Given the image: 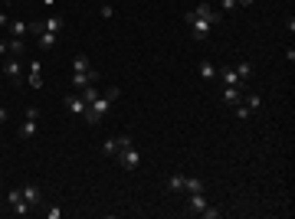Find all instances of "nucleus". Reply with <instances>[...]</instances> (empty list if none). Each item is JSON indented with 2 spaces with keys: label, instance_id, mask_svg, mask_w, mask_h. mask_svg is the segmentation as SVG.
<instances>
[{
  "label": "nucleus",
  "instance_id": "a878e982",
  "mask_svg": "<svg viewBox=\"0 0 295 219\" xmlns=\"http://www.w3.org/2000/svg\"><path fill=\"white\" fill-rule=\"evenodd\" d=\"M102 151H105V157H115V154L121 151V147H118V138H115V141H105V144H102Z\"/></svg>",
  "mask_w": 295,
  "mask_h": 219
},
{
  "label": "nucleus",
  "instance_id": "ddd939ff",
  "mask_svg": "<svg viewBox=\"0 0 295 219\" xmlns=\"http://www.w3.org/2000/svg\"><path fill=\"white\" fill-rule=\"evenodd\" d=\"M26 82H30V88H43V69H40L36 59L30 62V76H26Z\"/></svg>",
  "mask_w": 295,
  "mask_h": 219
},
{
  "label": "nucleus",
  "instance_id": "20e7f679",
  "mask_svg": "<svg viewBox=\"0 0 295 219\" xmlns=\"http://www.w3.org/2000/svg\"><path fill=\"white\" fill-rule=\"evenodd\" d=\"M115 160H118L125 170H138V167H141V154L135 151V144H131V147H125V151L115 154Z\"/></svg>",
  "mask_w": 295,
  "mask_h": 219
},
{
  "label": "nucleus",
  "instance_id": "6e6552de",
  "mask_svg": "<svg viewBox=\"0 0 295 219\" xmlns=\"http://www.w3.org/2000/svg\"><path fill=\"white\" fill-rule=\"evenodd\" d=\"M194 13H197V17H204L210 26H220V23H223V13H220L217 7H210V3H197Z\"/></svg>",
  "mask_w": 295,
  "mask_h": 219
},
{
  "label": "nucleus",
  "instance_id": "1a4fd4ad",
  "mask_svg": "<svg viewBox=\"0 0 295 219\" xmlns=\"http://www.w3.org/2000/svg\"><path fill=\"white\" fill-rule=\"evenodd\" d=\"M207 203H210V199H207V190H204V193H187V213H190V216H200Z\"/></svg>",
  "mask_w": 295,
  "mask_h": 219
},
{
  "label": "nucleus",
  "instance_id": "c85d7f7f",
  "mask_svg": "<svg viewBox=\"0 0 295 219\" xmlns=\"http://www.w3.org/2000/svg\"><path fill=\"white\" fill-rule=\"evenodd\" d=\"M236 10V0H220V13H229Z\"/></svg>",
  "mask_w": 295,
  "mask_h": 219
},
{
  "label": "nucleus",
  "instance_id": "4468645a",
  "mask_svg": "<svg viewBox=\"0 0 295 219\" xmlns=\"http://www.w3.org/2000/svg\"><path fill=\"white\" fill-rule=\"evenodd\" d=\"M217 79L223 82V85H243L240 76H236V69H217Z\"/></svg>",
  "mask_w": 295,
  "mask_h": 219
},
{
  "label": "nucleus",
  "instance_id": "7ed1b4c3",
  "mask_svg": "<svg viewBox=\"0 0 295 219\" xmlns=\"http://www.w3.org/2000/svg\"><path fill=\"white\" fill-rule=\"evenodd\" d=\"M23 72H26V69H23L20 56H7V59H3V79H10L13 85L23 82Z\"/></svg>",
  "mask_w": 295,
  "mask_h": 219
},
{
  "label": "nucleus",
  "instance_id": "412c9836",
  "mask_svg": "<svg viewBox=\"0 0 295 219\" xmlns=\"http://www.w3.org/2000/svg\"><path fill=\"white\" fill-rule=\"evenodd\" d=\"M236 76H240V82H243V85H246V82H250V79H252V62H246V59H243L240 66H236Z\"/></svg>",
  "mask_w": 295,
  "mask_h": 219
},
{
  "label": "nucleus",
  "instance_id": "473e14b6",
  "mask_svg": "<svg viewBox=\"0 0 295 219\" xmlns=\"http://www.w3.org/2000/svg\"><path fill=\"white\" fill-rule=\"evenodd\" d=\"M7 23H10V17H7V13H0V26H7Z\"/></svg>",
  "mask_w": 295,
  "mask_h": 219
},
{
  "label": "nucleus",
  "instance_id": "f257e3e1",
  "mask_svg": "<svg viewBox=\"0 0 295 219\" xmlns=\"http://www.w3.org/2000/svg\"><path fill=\"white\" fill-rule=\"evenodd\" d=\"M115 99H118V85H112L105 95H98V99L86 108V115H82V118H86L89 124H98V121L109 115V108H112V101H115Z\"/></svg>",
  "mask_w": 295,
  "mask_h": 219
},
{
  "label": "nucleus",
  "instance_id": "5701e85b",
  "mask_svg": "<svg viewBox=\"0 0 295 219\" xmlns=\"http://www.w3.org/2000/svg\"><path fill=\"white\" fill-rule=\"evenodd\" d=\"M56 40H59L56 33H40V36H36V43H40V49H53V46H56Z\"/></svg>",
  "mask_w": 295,
  "mask_h": 219
},
{
  "label": "nucleus",
  "instance_id": "dca6fc26",
  "mask_svg": "<svg viewBox=\"0 0 295 219\" xmlns=\"http://www.w3.org/2000/svg\"><path fill=\"white\" fill-rule=\"evenodd\" d=\"M207 183L200 180V177H184V193H204Z\"/></svg>",
  "mask_w": 295,
  "mask_h": 219
},
{
  "label": "nucleus",
  "instance_id": "bb28decb",
  "mask_svg": "<svg viewBox=\"0 0 295 219\" xmlns=\"http://www.w3.org/2000/svg\"><path fill=\"white\" fill-rule=\"evenodd\" d=\"M233 111H236V118H240V121H246V118H252V111H250V108H246V105H243V101H240V105H233Z\"/></svg>",
  "mask_w": 295,
  "mask_h": 219
},
{
  "label": "nucleus",
  "instance_id": "72a5a7b5",
  "mask_svg": "<svg viewBox=\"0 0 295 219\" xmlns=\"http://www.w3.org/2000/svg\"><path fill=\"white\" fill-rule=\"evenodd\" d=\"M0 53H3V56H7V43H3V40H0Z\"/></svg>",
  "mask_w": 295,
  "mask_h": 219
},
{
  "label": "nucleus",
  "instance_id": "f03ea898",
  "mask_svg": "<svg viewBox=\"0 0 295 219\" xmlns=\"http://www.w3.org/2000/svg\"><path fill=\"white\" fill-rule=\"evenodd\" d=\"M184 23L190 26V36H194L197 43H204V40L210 36V30H213V26H210V23L204 20V17H197L194 10H190V13H184Z\"/></svg>",
  "mask_w": 295,
  "mask_h": 219
},
{
  "label": "nucleus",
  "instance_id": "39448f33",
  "mask_svg": "<svg viewBox=\"0 0 295 219\" xmlns=\"http://www.w3.org/2000/svg\"><path fill=\"white\" fill-rule=\"evenodd\" d=\"M98 79H102V72H98V69H89V72H72V88H76V92H82L86 85H98Z\"/></svg>",
  "mask_w": 295,
  "mask_h": 219
},
{
  "label": "nucleus",
  "instance_id": "b1692460",
  "mask_svg": "<svg viewBox=\"0 0 295 219\" xmlns=\"http://www.w3.org/2000/svg\"><path fill=\"white\" fill-rule=\"evenodd\" d=\"M243 105H246L252 115H256V111H262V99H259V95H243Z\"/></svg>",
  "mask_w": 295,
  "mask_h": 219
},
{
  "label": "nucleus",
  "instance_id": "6ab92c4d",
  "mask_svg": "<svg viewBox=\"0 0 295 219\" xmlns=\"http://www.w3.org/2000/svg\"><path fill=\"white\" fill-rule=\"evenodd\" d=\"M92 69V62H89V56L86 53H79L76 59H72V72H89Z\"/></svg>",
  "mask_w": 295,
  "mask_h": 219
},
{
  "label": "nucleus",
  "instance_id": "9b49d317",
  "mask_svg": "<svg viewBox=\"0 0 295 219\" xmlns=\"http://www.w3.org/2000/svg\"><path fill=\"white\" fill-rule=\"evenodd\" d=\"M243 95H246L243 85H223V101H227V105H240Z\"/></svg>",
  "mask_w": 295,
  "mask_h": 219
},
{
  "label": "nucleus",
  "instance_id": "9d476101",
  "mask_svg": "<svg viewBox=\"0 0 295 219\" xmlns=\"http://www.w3.org/2000/svg\"><path fill=\"white\" fill-rule=\"evenodd\" d=\"M7 203H10V209H13V213H17V216H26V213H30V206L23 203V193H20V186L7 193Z\"/></svg>",
  "mask_w": 295,
  "mask_h": 219
},
{
  "label": "nucleus",
  "instance_id": "393cba45",
  "mask_svg": "<svg viewBox=\"0 0 295 219\" xmlns=\"http://www.w3.org/2000/svg\"><path fill=\"white\" fill-rule=\"evenodd\" d=\"M79 95H82V99H86L89 105H92V101H95L98 95H102V92H98V85H86V88H82V92H79Z\"/></svg>",
  "mask_w": 295,
  "mask_h": 219
},
{
  "label": "nucleus",
  "instance_id": "aec40b11",
  "mask_svg": "<svg viewBox=\"0 0 295 219\" xmlns=\"http://www.w3.org/2000/svg\"><path fill=\"white\" fill-rule=\"evenodd\" d=\"M7 26H10V33L20 36V40H26V36H30V30H26V23H23V20H10Z\"/></svg>",
  "mask_w": 295,
  "mask_h": 219
},
{
  "label": "nucleus",
  "instance_id": "2f4dec72",
  "mask_svg": "<svg viewBox=\"0 0 295 219\" xmlns=\"http://www.w3.org/2000/svg\"><path fill=\"white\" fill-rule=\"evenodd\" d=\"M256 0H236V7H252Z\"/></svg>",
  "mask_w": 295,
  "mask_h": 219
},
{
  "label": "nucleus",
  "instance_id": "c756f323",
  "mask_svg": "<svg viewBox=\"0 0 295 219\" xmlns=\"http://www.w3.org/2000/svg\"><path fill=\"white\" fill-rule=\"evenodd\" d=\"M59 216H63V209H59V206H49V209H46V219H59Z\"/></svg>",
  "mask_w": 295,
  "mask_h": 219
},
{
  "label": "nucleus",
  "instance_id": "2eb2a0df",
  "mask_svg": "<svg viewBox=\"0 0 295 219\" xmlns=\"http://www.w3.org/2000/svg\"><path fill=\"white\" fill-rule=\"evenodd\" d=\"M17 134H20L23 141H30V138H36V134H40V124H36V121H30V118H26V121H23V124H20V131H17Z\"/></svg>",
  "mask_w": 295,
  "mask_h": 219
},
{
  "label": "nucleus",
  "instance_id": "c9c22d12",
  "mask_svg": "<svg viewBox=\"0 0 295 219\" xmlns=\"http://www.w3.org/2000/svg\"><path fill=\"white\" fill-rule=\"evenodd\" d=\"M43 3H46V7H53V0H43Z\"/></svg>",
  "mask_w": 295,
  "mask_h": 219
},
{
  "label": "nucleus",
  "instance_id": "f704fd0d",
  "mask_svg": "<svg viewBox=\"0 0 295 219\" xmlns=\"http://www.w3.org/2000/svg\"><path fill=\"white\" fill-rule=\"evenodd\" d=\"M3 121H7V111H3V108H0V124H3Z\"/></svg>",
  "mask_w": 295,
  "mask_h": 219
},
{
  "label": "nucleus",
  "instance_id": "0eeeda50",
  "mask_svg": "<svg viewBox=\"0 0 295 219\" xmlns=\"http://www.w3.org/2000/svg\"><path fill=\"white\" fill-rule=\"evenodd\" d=\"M63 105H66V111H69V115H79V118H82V115H86V108H89V101L82 99L79 92L66 95V99H63Z\"/></svg>",
  "mask_w": 295,
  "mask_h": 219
},
{
  "label": "nucleus",
  "instance_id": "f8f14e48",
  "mask_svg": "<svg viewBox=\"0 0 295 219\" xmlns=\"http://www.w3.org/2000/svg\"><path fill=\"white\" fill-rule=\"evenodd\" d=\"M63 26H66V20L59 17V13H49V17L43 20V30H46V33H56V36H59V33H63Z\"/></svg>",
  "mask_w": 295,
  "mask_h": 219
},
{
  "label": "nucleus",
  "instance_id": "423d86ee",
  "mask_svg": "<svg viewBox=\"0 0 295 219\" xmlns=\"http://www.w3.org/2000/svg\"><path fill=\"white\" fill-rule=\"evenodd\" d=\"M20 193H23V203L30 206V213L33 209H40V203H43V190L36 183H26V186H20Z\"/></svg>",
  "mask_w": 295,
  "mask_h": 219
},
{
  "label": "nucleus",
  "instance_id": "7c9ffc66",
  "mask_svg": "<svg viewBox=\"0 0 295 219\" xmlns=\"http://www.w3.org/2000/svg\"><path fill=\"white\" fill-rule=\"evenodd\" d=\"M26 118H30V121H40V108H36V105H30V108H26Z\"/></svg>",
  "mask_w": 295,
  "mask_h": 219
},
{
  "label": "nucleus",
  "instance_id": "f3484780",
  "mask_svg": "<svg viewBox=\"0 0 295 219\" xmlns=\"http://www.w3.org/2000/svg\"><path fill=\"white\" fill-rule=\"evenodd\" d=\"M7 43V56H20V53H26V43H23L20 36H13V40H3Z\"/></svg>",
  "mask_w": 295,
  "mask_h": 219
},
{
  "label": "nucleus",
  "instance_id": "4be33fe9",
  "mask_svg": "<svg viewBox=\"0 0 295 219\" xmlns=\"http://www.w3.org/2000/svg\"><path fill=\"white\" fill-rule=\"evenodd\" d=\"M197 72H200V76H204V79H210V82L217 79V66H213V62H207V59H204V62L197 66Z\"/></svg>",
  "mask_w": 295,
  "mask_h": 219
},
{
  "label": "nucleus",
  "instance_id": "a211bd4d",
  "mask_svg": "<svg viewBox=\"0 0 295 219\" xmlns=\"http://www.w3.org/2000/svg\"><path fill=\"white\" fill-rule=\"evenodd\" d=\"M167 193H184V174H174V177H167Z\"/></svg>",
  "mask_w": 295,
  "mask_h": 219
},
{
  "label": "nucleus",
  "instance_id": "cd10ccee",
  "mask_svg": "<svg viewBox=\"0 0 295 219\" xmlns=\"http://www.w3.org/2000/svg\"><path fill=\"white\" fill-rule=\"evenodd\" d=\"M26 30H30V36H40V33H46V30H43V20H33V23H26Z\"/></svg>",
  "mask_w": 295,
  "mask_h": 219
}]
</instances>
